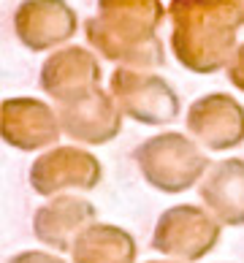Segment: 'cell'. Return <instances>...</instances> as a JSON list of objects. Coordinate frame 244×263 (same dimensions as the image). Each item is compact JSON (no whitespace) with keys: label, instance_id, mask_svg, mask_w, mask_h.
<instances>
[{"label":"cell","instance_id":"6da1fadb","mask_svg":"<svg viewBox=\"0 0 244 263\" xmlns=\"http://www.w3.org/2000/svg\"><path fill=\"white\" fill-rule=\"evenodd\" d=\"M171 52L190 73L226 71L244 30V0H171Z\"/></svg>","mask_w":244,"mask_h":263},{"label":"cell","instance_id":"7a4b0ae2","mask_svg":"<svg viewBox=\"0 0 244 263\" xmlns=\"http://www.w3.org/2000/svg\"><path fill=\"white\" fill-rule=\"evenodd\" d=\"M133 160L139 165L144 182L165 196L193 190L212 165L207 152L190 136L177 130H163L144 139L136 147Z\"/></svg>","mask_w":244,"mask_h":263},{"label":"cell","instance_id":"3957f363","mask_svg":"<svg viewBox=\"0 0 244 263\" xmlns=\"http://www.w3.org/2000/svg\"><path fill=\"white\" fill-rule=\"evenodd\" d=\"M158 30L160 27L125 14L98 11L84 22V35L92 52L109 63H117V68H139V71H152L165 63V49Z\"/></svg>","mask_w":244,"mask_h":263},{"label":"cell","instance_id":"277c9868","mask_svg":"<svg viewBox=\"0 0 244 263\" xmlns=\"http://www.w3.org/2000/svg\"><path fill=\"white\" fill-rule=\"evenodd\" d=\"M222 226L203 206L177 203L168 206L152 231V247L177 263H198L217 247Z\"/></svg>","mask_w":244,"mask_h":263},{"label":"cell","instance_id":"5b68a950","mask_svg":"<svg viewBox=\"0 0 244 263\" xmlns=\"http://www.w3.org/2000/svg\"><path fill=\"white\" fill-rule=\"evenodd\" d=\"M109 95L120 106L122 117H130L139 125H168L179 117V95L168 79L139 71V68H114L109 79Z\"/></svg>","mask_w":244,"mask_h":263},{"label":"cell","instance_id":"8992f818","mask_svg":"<svg viewBox=\"0 0 244 263\" xmlns=\"http://www.w3.org/2000/svg\"><path fill=\"white\" fill-rule=\"evenodd\" d=\"M184 125L201 149L228 152L244 144V106L226 92L195 98L184 114Z\"/></svg>","mask_w":244,"mask_h":263},{"label":"cell","instance_id":"52a82bcc","mask_svg":"<svg viewBox=\"0 0 244 263\" xmlns=\"http://www.w3.org/2000/svg\"><path fill=\"white\" fill-rule=\"evenodd\" d=\"M103 165L82 147H52L30 165V184L38 196H63L71 190H95Z\"/></svg>","mask_w":244,"mask_h":263},{"label":"cell","instance_id":"ba28073f","mask_svg":"<svg viewBox=\"0 0 244 263\" xmlns=\"http://www.w3.org/2000/svg\"><path fill=\"white\" fill-rule=\"evenodd\" d=\"M57 120H60V130L71 141L87 144V147H101V144H109L120 136L125 117L109 95V90L95 87L79 98L57 106Z\"/></svg>","mask_w":244,"mask_h":263},{"label":"cell","instance_id":"9c48e42d","mask_svg":"<svg viewBox=\"0 0 244 263\" xmlns=\"http://www.w3.org/2000/svg\"><path fill=\"white\" fill-rule=\"evenodd\" d=\"M79 16L68 0H22L14 11V33L30 52H49L73 38Z\"/></svg>","mask_w":244,"mask_h":263},{"label":"cell","instance_id":"30bf717a","mask_svg":"<svg viewBox=\"0 0 244 263\" xmlns=\"http://www.w3.org/2000/svg\"><path fill=\"white\" fill-rule=\"evenodd\" d=\"M60 133L57 111L38 98H8L0 106V139L14 149L35 152L54 147Z\"/></svg>","mask_w":244,"mask_h":263},{"label":"cell","instance_id":"8fae6325","mask_svg":"<svg viewBox=\"0 0 244 263\" xmlns=\"http://www.w3.org/2000/svg\"><path fill=\"white\" fill-rule=\"evenodd\" d=\"M101 63L87 46H63L41 65V90L57 103L73 101L101 87Z\"/></svg>","mask_w":244,"mask_h":263},{"label":"cell","instance_id":"7c38bea8","mask_svg":"<svg viewBox=\"0 0 244 263\" xmlns=\"http://www.w3.org/2000/svg\"><path fill=\"white\" fill-rule=\"evenodd\" d=\"M198 196L222 228L244 226V160L226 158L212 163L198 182Z\"/></svg>","mask_w":244,"mask_h":263},{"label":"cell","instance_id":"4fadbf2b","mask_svg":"<svg viewBox=\"0 0 244 263\" xmlns=\"http://www.w3.org/2000/svg\"><path fill=\"white\" fill-rule=\"evenodd\" d=\"M95 206L76 196H54L33 217V231L38 241L54 250H71L76 236L95 222Z\"/></svg>","mask_w":244,"mask_h":263},{"label":"cell","instance_id":"5bb4252c","mask_svg":"<svg viewBox=\"0 0 244 263\" xmlns=\"http://www.w3.org/2000/svg\"><path fill=\"white\" fill-rule=\"evenodd\" d=\"M73 263H136L139 245L133 233L109 222L87 226L71 245Z\"/></svg>","mask_w":244,"mask_h":263},{"label":"cell","instance_id":"9a60e30c","mask_svg":"<svg viewBox=\"0 0 244 263\" xmlns=\"http://www.w3.org/2000/svg\"><path fill=\"white\" fill-rule=\"evenodd\" d=\"M98 11L101 14H128L136 19H144L155 27L163 25V19L168 16V8L163 6V0H98Z\"/></svg>","mask_w":244,"mask_h":263},{"label":"cell","instance_id":"2e32d148","mask_svg":"<svg viewBox=\"0 0 244 263\" xmlns=\"http://www.w3.org/2000/svg\"><path fill=\"white\" fill-rule=\"evenodd\" d=\"M226 76H228V82L236 87L239 92H244V44L236 46V52H233V57L228 60Z\"/></svg>","mask_w":244,"mask_h":263},{"label":"cell","instance_id":"e0dca14e","mask_svg":"<svg viewBox=\"0 0 244 263\" xmlns=\"http://www.w3.org/2000/svg\"><path fill=\"white\" fill-rule=\"evenodd\" d=\"M11 263H63L60 258H54V255H49V252H22V255H16Z\"/></svg>","mask_w":244,"mask_h":263},{"label":"cell","instance_id":"ac0fdd59","mask_svg":"<svg viewBox=\"0 0 244 263\" xmlns=\"http://www.w3.org/2000/svg\"><path fill=\"white\" fill-rule=\"evenodd\" d=\"M149 263H177V260H149Z\"/></svg>","mask_w":244,"mask_h":263}]
</instances>
